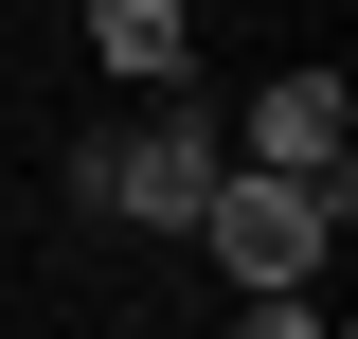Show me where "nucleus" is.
<instances>
[{"instance_id": "1", "label": "nucleus", "mask_w": 358, "mask_h": 339, "mask_svg": "<svg viewBox=\"0 0 358 339\" xmlns=\"http://www.w3.org/2000/svg\"><path fill=\"white\" fill-rule=\"evenodd\" d=\"M215 161H233V126L197 107V89H162L143 126H108V143H72V214H143V232H197V197H215Z\"/></svg>"}, {"instance_id": "2", "label": "nucleus", "mask_w": 358, "mask_h": 339, "mask_svg": "<svg viewBox=\"0 0 358 339\" xmlns=\"http://www.w3.org/2000/svg\"><path fill=\"white\" fill-rule=\"evenodd\" d=\"M358 179H287V161H215V197H197V250L233 268V286H305L322 250H341Z\"/></svg>"}, {"instance_id": "3", "label": "nucleus", "mask_w": 358, "mask_h": 339, "mask_svg": "<svg viewBox=\"0 0 358 339\" xmlns=\"http://www.w3.org/2000/svg\"><path fill=\"white\" fill-rule=\"evenodd\" d=\"M233 161H287V179H358V89L341 72H268L251 126H233Z\"/></svg>"}, {"instance_id": "4", "label": "nucleus", "mask_w": 358, "mask_h": 339, "mask_svg": "<svg viewBox=\"0 0 358 339\" xmlns=\"http://www.w3.org/2000/svg\"><path fill=\"white\" fill-rule=\"evenodd\" d=\"M90 54L126 89H197V18H179V0H90Z\"/></svg>"}]
</instances>
